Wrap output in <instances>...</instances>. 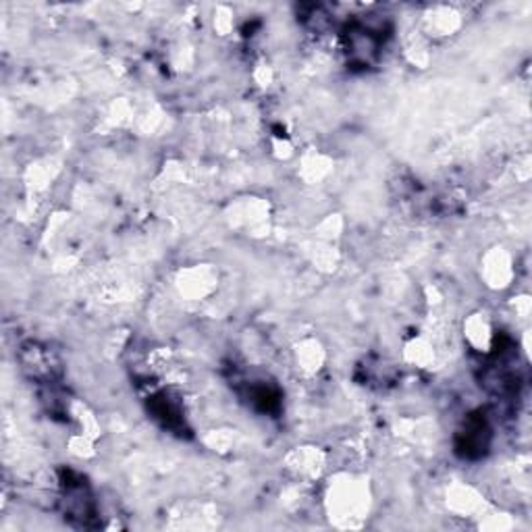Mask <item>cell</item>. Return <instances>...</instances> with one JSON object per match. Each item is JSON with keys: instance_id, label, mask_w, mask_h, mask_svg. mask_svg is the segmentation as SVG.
Here are the masks:
<instances>
[{"instance_id": "cell-1", "label": "cell", "mask_w": 532, "mask_h": 532, "mask_svg": "<svg viewBox=\"0 0 532 532\" xmlns=\"http://www.w3.org/2000/svg\"><path fill=\"white\" fill-rule=\"evenodd\" d=\"M489 437H491V431H489L486 420L480 416L470 418L466 428L457 437V453H462L464 457H470V460L484 455V451L489 447Z\"/></svg>"}, {"instance_id": "cell-2", "label": "cell", "mask_w": 532, "mask_h": 532, "mask_svg": "<svg viewBox=\"0 0 532 532\" xmlns=\"http://www.w3.org/2000/svg\"><path fill=\"white\" fill-rule=\"evenodd\" d=\"M32 353H34V356H32V360H30L28 364H42V362H44V358H46V356H44V353H42L38 347H34V351H32ZM40 371H44L46 375H50V371H48V368H44V366H36V368H34V375H38Z\"/></svg>"}]
</instances>
